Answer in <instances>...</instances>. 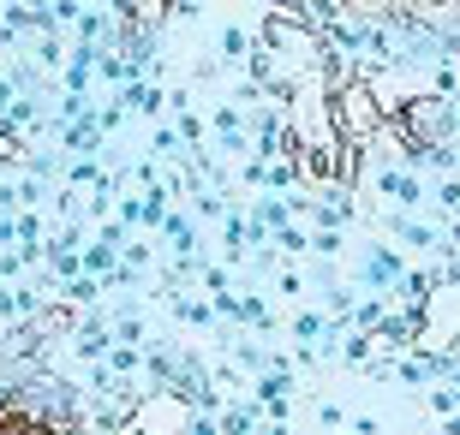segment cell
<instances>
[{
    "label": "cell",
    "mask_w": 460,
    "mask_h": 435,
    "mask_svg": "<svg viewBox=\"0 0 460 435\" xmlns=\"http://www.w3.org/2000/svg\"><path fill=\"white\" fill-rule=\"evenodd\" d=\"M371 352H376V335H365V328H353V335L341 340V358H347L353 370H365V364H371Z\"/></svg>",
    "instance_id": "obj_10"
},
{
    "label": "cell",
    "mask_w": 460,
    "mask_h": 435,
    "mask_svg": "<svg viewBox=\"0 0 460 435\" xmlns=\"http://www.w3.org/2000/svg\"><path fill=\"white\" fill-rule=\"evenodd\" d=\"M263 435H288V418H270V423H263Z\"/></svg>",
    "instance_id": "obj_29"
},
{
    "label": "cell",
    "mask_w": 460,
    "mask_h": 435,
    "mask_svg": "<svg viewBox=\"0 0 460 435\" xmlns=\"http://www.w3.org/2000/svg\"><path fill=\"white\" fill-rule=\"evenodd\" d=\"M329 119H335V132H341V144H353V150H365L389 119H383V101H376L371 78H347V84L329 90Z\"/></svg>",
    "instance_id": "obj_1"
},
{
    "label": "cell",
    "mask_w": 460,
    "mask_h": 435,
    "mask_svg": "<svg viewBox=\"0 0 460 435\" xmlns=\"http://www.w3.org/2000/svg\"><path fill=\"white\" fill-rule=\"evenodd\" d=\"M13 101H18V84H13V78H0V114H6Z\"/></svg>",
    "instance_id": "obj_26"
},
{
    "label": "cell",
    "mask_w": 460,
    "mask_h": 435,
    "mask_svg": "<svg viewBox=\"0 0 460 435\" xmlns=\"http://www.w3.org/2000/svg\"><path fill=\"white\" fill-rule=\"evenodd\" d=\"M0 322H18V304H13V292L0 286Z\"/></svg>",
    "instance_id": "obj_25"
},
{
    "label": "cell",
    "mask_w": 460,
    "mask_h": 435,
    "mask_svg": "<svg viewBox=\"0 0 460 435\" xmlns=\"http://www.w3.org/2000/svg\"><path fill=\"white\" fill-rule=\"evenodd\" d=\"M36 60H42V66H66V42H60V36H42V42H36Z\"/></svg>",
    "instance_id": "obj_18"
},
{
    "label": "cell",
    "mask_w": 460,
    "mask_h": 435,
    "mask_svg": "<svg viewBox=\"0 0 460 435\" xmlns=\"http://www.w3.org/2000/svg\"><path fill=\"white\" fill-rule=\"evenodd\" d=\"M341 6H347V0H341Z\"/></svg>",
    "instance_id": "obj_30"
},
{
    "label": "cell",
    "mask_w": 460,
    "mask_h": 435,
    "mask_svg": "<svg viewBox=\"0 0 460 435\" xmlns=\"http://www.w3.org/2000/svg\"><path fill=\"white\" fill-rule=\"evenodd\" d=\"M18 245H42V215H31V209L18 215Z\"/></svg>",
    "instance_id": "obj_21"
},
{
    "label": "cell",
    "mask_w": 460,
    "mask_h": 435,
    "mask_svg": "<svg viewBox=\"0 0 460 435\" xmlns=\"http://www.w3.org/2000/svg\"><path fill=\"white\" fill-rule=\"evenodd\" d=\"M311 251H317V257H335V251H341V233H335V227H317V233H311Z\"/></svg>",
    "instance_id": "obj_22"
},
{
    "label": "cell",
    "mask_w": 460,
    "mask_h": 435,
    "mask_svg": "<svg viewBox=\"0 0 460 435\" xmlns=\"http://www.w3.org/2000/svg\"><path fill=\"white\" fill-rule=\"evenodd\" d=\"M78 257H84V268L96 274V281H108V274L119 268V251L108 245V239H96V245H90V251H78Z\"/></svg>",
    "instance_id": "obj_8"
},
{
    "label": "cell",
    "mask_w": 460,
    "mask_h": 435,
    "mask_svg": "<svg viewBox=\"0 0 460 435\" xmlns=\"http://www.w3.org/2000/svg\"><path fill=\"white\" fill-rule=\"evenodd\" d=\"M13 412H24L31 423H72L78 418V387L60 382V376H49V370H36L31 382L18 387Z\"/></svg>",
    "instance_id": "obj_2"
},
{
    "label": "cell",
    "mask_w": 460,
    "mask_h": 435,
    "mask_svg": "<svg viewBox=\"0 0 460 435\" xmlns=\"http://www.w3.org/2000/svg\"><path fill=\"white\" fill-rule=\"evenodd\" d=\"M430 412H437V418H455V412H460V394H455V387H430Z\"/></svg>",
    "instance_id": "obj_17"
},
{
    "label": "cell",
    "mask_w": 460,
    "mask_h": 435,
    "mask_svg": "<svg viewBox=\"0 0 460 435\" xmlns=\"http://www.w3.org/2000/svg\"><path fill=\"white\" fill-rule=\"evenodd\" d=\"M394 233L407 239V245H419V251H443L448 245L443 227H430V221H419V215H394Z\"/></svg>",
    "instance_id": "obj_5"
},
{
    "label": "cell",
    "mask_w": 460,
    "mask_h": 435,
    "mask_svg": "<svg viewBox=\"0 0 460 435\" xmlns=\"http://www.w3.org/2000/svg\"><path fill=\"white\" fill-rule=\"evenodd\" d=\"M72 346H78V358H84V364H102L108 352H114V335H108L102 322H84V328L72 335Z\"/></svg>",
    "instance_id": "obj_6"
},
{
    "label": "cell",
    "mask_w": 460,
    "mask_h": 435,
    "mask_svg": "<svg viewBox=\"0 0 460 435\" xmlns=\"http://www.w3.org/2000/svg\"><path fill=\"white\" fill-rule=\"evenodd\" d=\"M239 322H245V328H270V304L257 299V292H245V299H239Z\"/></svg>",
    "instance_id": "obj_14"
},
{
    "label": "cell",
    "mask_w": 460,
    "mask_h": 435,
    "mask_svg": "<svg viewBox=\"0 0 460 435\" xmlns=\"http://www.w3.org/2000/svg\"><path fill=\"white\" fill-rule=\"evenodd\" d=\"M401 274H407V268H401V257L383 251V245H371V251H365V268H358V286H371L376 299H383V292H389Z\"/></svg>",
    "instance_id": "obj_3"
},
{
    "label": "cell",
    "mask_w": 460,
    "mask_h": 435,
    "mask_svg": "<svg viewBox=\"0 0 460 435\" xmlns=\"http://www.w3.org/2000/svg\"><path fill=\"white\" fill-rule=\"evenodd\" d=\"M173 317H180V322H191V328H209V322H216V304L186 299V292H173Z\"/></svg>",
    "instance_id": "obj_9"
},
{
    "label": "cell",
    "mask_w": 460,
    "mask_h": 435,
    "mask_svg": "<svg viewBox=\"0 0 460 435\" xmlns=\"http://www.w3.org/2000/svg\"><path fill=\"white\" fill-rule=\"evenodd\" d=\"M347 317H353V328H365V335H376V328H383V317H389V310H383V299H358L353 310H347Z\"/></svg>",
    "instance_id": "obj_12"
},
{
    "label": "cell",
    "mask_w": 460,
    "mask_h": 435,
    "mask_svg": "<svg viewBox=\"0 0 460 435\" xmlns=\"http://www.w3.org/2000/svg\"><path fill=\"white\" fill-rule=\"evenodd\" d=\"M24 155H31V150H24V137H18L13 126L0 119V161H24Z\"/></svg>",
    "instance_id": "obj_16"
},
{
    "label": "cell",
    "mask_w": 460,
    "mask_h": 435,
    "mask_svg": "<svg viewBox=\"0 0 460 435\" xmlns=\"http://www.w3.org/2000/svg\"><path fill=\"white\" fill-rule=\"evenodd\" d=\"M198 6H204V0H168V18H180V13L191 18V13H198Z\"/></svg>",
    "instance_id": "obj_27"
},
{
    "label": "cell",
    "mask_w": 460,
    "mask_h": 435,
    "mask_svg": "<svg viewBox=\"0 0 460 435\" xmlns=\"http://www.w3.org/2000/svg\"><path fill=\"white\" fill-rule=\"evenodd\" d=\"M96 119H102V132H119V126H126V108H119V101H108Z\"/></svg>",
    "instance_id": "obj_23"
},
{
    "label": "cell",
    "mask_w": 460,
    "mask_h": 435,
    "mask_svg": "<svg viewBox=\"0 0 460 435\" xmlns=\"http://www.w3.org/2000/svg\"><path fill=\"white\" fill-rule=\"evenodd\" d=\"M150 150H155V155H180V132H173V119H168V126H155Z\"/></svg>",
    "instance_id": "obj_20"
},
{
    "label": "cell",
    "mask_w": 460,
    "mask_h": 435,
    "mask_svg": "<svg viewBox=\"0 0 460 435\" xmlns=\"http://www.w3.org/2000/svg\"><path fill=\"white\" fill-rule=\"evenodd\" d=\"M108 370H114V376H137V370H144L137 364V346H114L108 352Z\"/></svg>",
    "instance_id": "obj_15"
},
{
    "label": "cell",
    "mask_w": 460,
    "mask_h": 435,
    "mask_svg": "<svg viewBox=\"0 0 460 435\" xmlns=\"http://www.w3.org/2000/svg\"><path fill=\"white\" fill-rule=\"evenodd\" d=\"M317 418H323V430H341V405L323 400V405H317Z\"/></svg>",
    "instance_id": "obj_24"
},
{
    "label": "cell",
    "mask_w": 460,
    "mask_h": 435,
    "mask_svg": "<svg viewBox=\"0 0 460 435\" xmlns=\"http://www.w3.org/2000/svg\"><path fill=\"white\" fill-rule=\"evenodd\" d=\"M222 60H227V66H234V60H252V36L239 30V24L222 30Z\"/></svg>",
    "instance_id": "obj_13"
},
{
    "label": "cell",
    "mask_w": 460,
    "mask_h": 435,
    "mask_svg": "<svg viewBox=\"0 0 460 435\" xmlns=\"http://www.w3.org/2000/svg\"><path fill=\"white\" fill-rule=\"evenodd\" d=\"M209 126H216V144H222L227 155H245V150H252V132H245V114H239V101H222Z\"/></svg>",
    "instance_id": "obj_4"
},
{
    "label": "cell",
    "mask_w": 460,
    "mask_h": 435,
    "mask_svg": "<svg viewBox=\"0 0 460 435\" xmlns=\"http://www.w3.org/2000/svg\"><path fill=\"white\" fill-rule=\"evenodd\" d=\"M252 221L263 227V233H281V227L293 221V209H288V197H275V191H263V197L252 203Z\"/></svg>",
    "instance_id": "obj_7"
},
{
    "label": "cell",
    "mask_w": 460,
    "mask_h": 435,
    "mask_svg": "<svg viewBox=\"0 0 460 435\" xmlns=\"http://www.w3.org/2000/svg\"><path fill=\"white\" fill-rule=\"evenodd\" d=\"M443 382H448V387H455V394H460V358H448V370H443Z\"/></svg>",
    "instance_id": "obj_28"
},
{
    "label": "cell",
    "mask_w": 460,
    "mask_h": 435,
    "mask_svg": "<svg viewBox=\"0 0 460 435\" xmlns=\"http://www.w3.org/2000/svg\"><path fill=\"white\" fill-rule=\"evenodd\" d=\"M323 328H329L323 310H299V317H293V335H299V346H317V340H323Z\"/></svg>",
    "instance_id": "obj_11"
},
{
    "label": "cell",
    "mask_w": 460,
    "mask_h": 435,
    "mask_svg": "<svg viewBox=\"0 0 460 435\" xmlns=\"http://www.w3.org/2000/svg\"><path fill=\"white\" fill-rule=\"evenodd\" d=\"M275 245H281V251H311V233H305V227H293V221H288V227L275 233Z\"/></svg>",
    "instance_id": "obj_19"
}]
</instances>
